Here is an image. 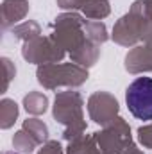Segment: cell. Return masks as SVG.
<instances>
[{"instance_id": "6da1fadb", "label": "cell", "mask_w": 152, "mask_h": 154, "mask_svg": "<svg viewBox=\"0 0 152 154\" xmlns=\"http://www.w3.org/2000/svg\"><path fill=\"white\" fill-rule=\"evenodd\" d=\"M125 102L132 116L140 120L152 118V79L138 77L132 81L125 91Z\"/></svg>"}]
</instances>
